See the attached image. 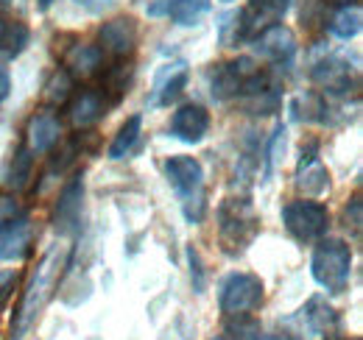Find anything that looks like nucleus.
<instances>
[{"mask_svg":"<svg viewBox=\"0 0 363 340\" xmlns=\"http://www.w3.org/2000/svg\"><path fill=\"white\" fill-rule=\"evenodd\" d=\"M98 45L115 62H123L137 47V23L132 17H115L98 28Z\"/></svg>","mask_w":363,"mask_h":340,"instance_id":"nucleus-11","label":"nucleus"},{"mask_svg":"<svg viewBox=\"0 0 363 340\" xmlns=\"http://www.w3.org/2000/svg\"><path fill=\"white\" fill-rule=\"evenodd\" d=\"M65 70L76 79H95L106 70V53L101 50V45H76L67 56H65Z\"/></svg>","mask_w":363,"mask_h":340,"instance_id":"nucleus-15","label":"nucleus"},{"mask_svg":"<svg viewBox=\"0 0 363 340\" xmlns=\"http://www.w3.org/2000/svg\"><path fill=\"white\" fill-rule=\"evenodd\" d=\"M255 340H302V338H296L291 332H272V335H257Z\"/></svg>","mask_w":363,"mask_h":340,"instance_id":"nucleus-31","label":"nucleus"},{"mask_svg":"<svg viewBox=\"0 0 363 340\" xmlns=\"http://www.w3.org/2000/svg\"><path fill=\"white\" fill-rule=\"evenodd\" d=\"M50 3H53V0H40V8H43V11H48V8H50Z\"/></svg>","mask_w":363,"mask_h":340,"instance_id":"nucleus-34","label":"nucleus"},{"mask_svg":"<svg viewBox=\"0 0 363 340\" xmlns=\"http://www.w3.org/2000/svg\"><path fill=\"white\" fill-rule=\"evenodd\" d=\"M296 187H299L305 196H321V193L330 187V173H327V168L318 162L316 142L311 145V154H308V157L302 154L299 173H296Z\"/></svg>","mask_w":363,"mask_h":340,"instance_id":"nucleus-18","label":"nucleus"},{"mask_svg":"<svg viewBox=\"0 0 363 340\" xmlns=\"http://www.w3.org/2000/svg\"><path fill=\"white\" fill-rule=\"evenodd\" d=\"M28 26L17 20H0V64L17 59L28 45Z\"/></svg>","mask_w":363,"mask_h":340,"instance_id":"nucleus-20","label":"nucleus"},{"mask_svg":"<svg viewBox=\"0 0 363 340\" xmlns=\"http://www.w3.org/2000/svg\"><path fill=\"white\" fill-rule=\"evenodd\" d=\"M288 8L291 0H249L235 17V42H255L263 31L282 23Z\"/></svg>","mask_w":363,"mask_h":340,"instance_id":"nucleus-7","label":"nucleus"},{"mask_svg":"<svg viewBox=\"0 0 363 340\" xmlns=\"http://www.w3.org/2000/svg\"><path fill=\"white\" fill-rule=\"evenodd\" d=\"M82 210H84V178L73 176L62 187L59 201L53 207V229H56V234H62V237L76 234L82 229Z\"/></svg>","mask_w":363,"mask_h":340,"instance_id":"nucleus-10","label":"nucleus"},{"mask_svg":"<svg viewBox=\"0 0 363 340\" xmlns=\"http://www.w3.org/2000/svg\"><path fill=\"white\" fill-rule=\"evenodd\" d=\"M224 3H232V0H224Z\"/></svg>","mask_w":363,"mask_h":340,"instance_id":"nucleus-37","label":"nucleus"},{"mask_svg":"<svg viewBox=\"0 0 363 340\" xmlns=\"http://www.w3.org/2000/svg\"><path fill=\"white\" fill-rule=\"evenodd\" d=\"M26 140H28V151L31 154H48L56 148V142L62 140V123L53 112H37L28 128H26Z\"/></svg>","mask_w":363,"mask_h":340,"instance_id":"nucleus-14","label":"nucleus"},{"mask_svg":"<svg viewBox=\"0 0 363 340\" xmlns=\"http://www.w3.org/2000/svg\"><path fill=\"white\" fill-rule=\"evenodd\" d=\"M260 232V215L246 196H229L218 207V240L224 254H243Z\"/></svg>","mask_w":363,"mask_h":340,"instance_id":"nucleus-2","label":"nucleus"},{"mask_svg":"<svg viewBox=\"0 0 363 340\" xmlns=\"http://www.w3.org/2000/svg\"><path fill=\"white\" fill-rule=\"evenodd\" d=\"M187 84V64L184 62H174V64H165L162 73L157 76L154 81V106H168L174 103L182 95V89Z\"/></svg>","mask_w":363,"mask_h":340,"instance_id":"nucleus-17","label":"nucleus"},{"mask_svg":"<svg viewBox=\"0 0 363 340\" xmlns=\"http://www.w3.org/2000/svg\"><path fill=\"white\" fill-rule=\"evenodd\" d=\"M14 288H17V271H0V310L11 298Z\"/></svg>","mask_w":363,"mask_h":340,"instance_id":"nucleus-28","label":"nucleus"},{"mask_svg":"<svg viewBox=\"0 0 363 340\" xmlns=\"http://www.w3.org/2000/svg\"><path fill=\"white\" fill-rule=\"evenodd\" d=\"M288 234L299 243H316L330 229V210L321 201H291L282 210Z\"/></svg>","mask_w":363,"mask_h":340,"instance_id":"nucleus-8","label":"nucleus"},{"mask_svg":"<svg viewBox=\"0 0 363 340\" xmlns=\"http://www.w3.org/2000/svg\"><path fill=\"white\" fill-rule=\"evenodd\" d=\"M37 237V226L28 212H20L6 201L0 207V259L20 262L26 259Z\"/></svg>","mask_w":363,"mask_h":340,"instance_id":"nucleus-5","label":"nucleus"},{"mask_svg":"<svg viewBox=\"0 0 363 340\" xmlns=\"http://www.w3.org/2000/svg\"><path fill=\"white\" fill-rule=\"evenodd\" d=\"M327 3H338V6H355L358 0H327Z\"/></svg>","mask_w":363,"mask_h":340,"instance_id":"nucleus-32","label":"nucleus"},{"mask_svg":"<svg viewBox=\"0 0 363 340\" xmlns=\"http://www.w3.org/2000/svg\"><path fill=\"white\" fill-rule=\"evenodd\" d=\"M311 81L333 98H344L358 89V67H352L344 56H327L313 64Z\"/></svg>","mask_w":363,"mask_h":340,"instance_id":"nucleus-9","label":"nucleus"},{"mask_svg":"<svg viewBox=\"0 0 363 340\" xmlns=\"http://www.w3.org/2000/svg\"><path fill=\"white\" fill-rule=\"evenodd\" d=\"M255 47L266 62H272L277 67H288L296 56V37H294L291 28H285L279 23V26H272L269 31H263L255 40Z\"/></svg>","mask_w":363,"mask_h":340,"instance_id":"nucleus-12","label":"nucleus"},{"mask_svg":"<svg viewBox=\"0 0 363 340\" xmlns=\"http://www.w3.org/2000/svg\"><path fill=\"white\" fill-rule=\"evenodd\" d=\"M165 176L177 193L182 212L190 223H201L207 212V196H204V170L201 162L193 157H171L165 162Z\"/></svg>","mask_w":363,"mask_h":340,"instance_id":"nucleus-3","label":"nucleus"},{"mask_svg":"<svg viewBox=\"0 0 363 340\" xmlns=\"http://www.w3.org/2000/svg\"><path fill=\"white\" fill-rule=\"evenodd\" d=\"M330 340H361V338H330Z\"/></svg>","mask_w":363,"mask_h":340,"instance_id":"nucleus-35","label":"nucleus"},{"mask_svg":"<svg viewBox=\"0 0 363 340\" xmlns=\"http://www.w3.org/2000/svg\"><path fill=\"white\" fill-rule=\"evenodd\" d=\"M31 176H34V157H31L28 145H23V148L14 151V157H11V162H9V170H6V181H3V184H6L9 193H23V190L28 187Z\"/></svg>","mask_w":363,"mask_h":340,"instance_id":"nucleus-21","label":"nucleus"},{"mask_svg":"<svg viewBox=\"0 0 363 340\" xmlns=\"http://www.w3.org/2000/svg\"><path fill=\"white\" fill-rule=\"evenodd\" d=\"M361 20H363V14L358 3H355V6H341L338 14L333 17L330 28H333V34H335L338 40H352V37L361 34Z\"/></svg>","mask_w":363,"mask_h":340,"instance_id":"nucleus-22","label":"nucleus"},{"mask_svg":"<svg viewBox=\"0 0 363 340\" xmlns=\"http://www.w3.org/2000/svg\"><path fill=\"white\" fill-rule=\"evenodd\" d=\"M140 128H143L140 115L129 118L123 126L118 128V134H115V140H112V145H109V159H123V157L135 148L137 137H140Z\"/></svg>","mask_w":363,"mask_h":340,"instance_id":"nucleus-24","label":"nucleus"},{"mask_svg":"<svg viewBox=\"0 0 363 340\" xmlns=\"http://www.w3.org/2000/svg\"><path fill=\"white\" fill-rule=\"evenodd\" d=\"M73 95V76L67 70H56L45 84V101L50 106H65Z\"/></svg>","mask_w":363,"mask_h":340,"instance_id":"nucleus-25","label":"nucleus"},{"mask_svg":"<svg viewBox=\"0 0 363 340\" xmlns=\"http://www.w3.org/2000/svg\"><path fill=\"white\" fill-rule=\"evenodd\" d=\"M213 340H240L235 332H227V335H218V338H213Z\"/></svg>","mask_w":363,"mask_h":340,"instance_id":"nucleus-33","label":"nucleus"},{"mask_svg":"<svg viewBox=\"0 0 363 340\" xmlns=\"http://www.w3.org/2000/svg\"><path fill=\"white\" fill-rule=\"evenodd\" d=\"M67 265V249L65 246H53L37 265L23 301H20V310H17V318H14V327H11V340H23L26 332L31 329V324L40 318V312L45 310V304L50 301L56 285H59V276Z\"/></svg>","mask_w":363,"mask_h":340,"instance_id":"nucleus-1","label":"nucleus"},{"mask_svg":"<svg viewBox=\"0 0 363 340\" xmlns=\"http://www.w3.org/2000/svg\"><path fill=\"white\" fill-rule=\"evenodd\" d=\"M299 318L302 324L308 327V332L313 335H330L338 329V312L327 304V298L313 296L302 310H299Z\"/></svg>","mask_w":363,"mask_h":340,"instance_id":"nucleus-19","label":"nucleus"},{"mask_svg":"<svg viewBox=\"0 0 363 340\" xmlns=\"http://www.w3.org/2000/svg\"><path fill=\"white\" fill-rule=\"evenodd\" d=\"M324 8H327V0H305L302 6V23L316 28L318 23H324Z\"/></svg>","mask_w":363,"mask_h":340,"instance_id":"nucleus-27","label":"nucleus"},{"mask_svg":"<svg viewBox=\"0 0 363 340\" xmlns=\"http://www.w3.org/2000/svg\"><path fill=\"white\" fill-rule=\"evenodd\" d=\"M73 3H79L82 8H87V11H92V14H101V11H106L115 0H73Z\"/></svg>","mask_w":363,"mask_h":340,"instance_id":"nucleus-29","label":"nucleus"},{"mask_svg":"<svg viewBox=\"0 0 363 340\" xmlns=\"http://www.w3.org/2000/svg\"><path fill=\"white\" fill-rule=\"evenodd\" d=\"M210 11V0H174L168 3V14L177 26H196Z\"/></svg>","mask_w":363,"mask_h":340,"instance_id":"nucleus-23","label":"nucleus"},{"mask_svg":"<svg viewBox=\"0 0 363 340\" xmlns=\"http://www.w3.org/2000/svg\"><path fill=\"white\" fill-rule=\"evenodd\" d=\"M210 131V112L199 103H184L182 109L174 112V120H171V134L182 140V142H201L204 134Z\"/></svg>","mask_w":363,"mask_h":340,"instance_id":"nucleus-13","label":"nucleus"},{"mask_svg":"<svg viewBox=\"0 0 363 340\" xmlns=\"http://www.w3.org/2000/svg\"><path fill=\"white\" fill-rule=\"evenodd\" d=\"M9 89H11V81H9V73H6V67L0 64V103L9 98Z\"/></svg>","mask_w":363,"mask_h":340,"instance_id":"nucleus-30","label":"nucleus"},{"mask_svg":"<svg viewBox=\"0 0 363 340\" xmlns=\"http://www.w3.org/2000/svg\"><path fill=\"white\" fill-rule=\"evenodd\" d=\"M361 223H363V201L361 196H352V201L344 210V226L352 229L355 237H361Z\"/></svg>","mask_w":363,"mask_h":340,"instance_id":"nucleus-26","label":"nucleus"},{"mask_svg":"<svg viewBox=\"0 0 363 340\" xmlns=\"http://www.w3.org/2000/svg\"><path fill=\"white\" fill-rule=\"evenodd\" d=\"M0 3H9V0H0Z\"/></svg>","mask_w":363,"mask_h":340,"instance_id":"nucleus-36","label":"nucleus"},{"mask_svg":"<svg viewBox=\"0 0 363 340\" xmlns=\"http://www.w3.org/2000/svg\"><path fill=\"white\" fill-rule=\"evenodd\" d=\"M218 304L221 312L229 318H243L263 304V282L255 273H229L221 282L218 290Z\"/></svg>","mask_w":363,"mask_h":340,"instance_id":"nucleus-6","label":"nucleus"},{"mask_svg":"<svg viewBox=\"0 0 363 340\" xmlns=\"http://www.w3.org/2000/svg\"><path fill=\"white\" fill-rule=\"evenodd\" d=\"M106 106H109V101H106V95L101 89H84L70 103V120H73L76 128L95 126L106 115Z\"/></svg>","mask_w":363,"mask_h":340,"instance_id":"nucleus-16","label":"nucleus"},{"mask_svg":"<svg viewBox=\"0 0 363 340\" xmlns=\"http://www.w3.org/2000/svg\"><path fill=\"white\" fill-rule=\"evenodd\" d=\"M311 273L327 293H344L352 276V249L344 240H318Z\"/></svg>","mask_w":363,"mask_h":340,"instance_id":"nucleus-4","label":"nucleus"}]
</instances>
